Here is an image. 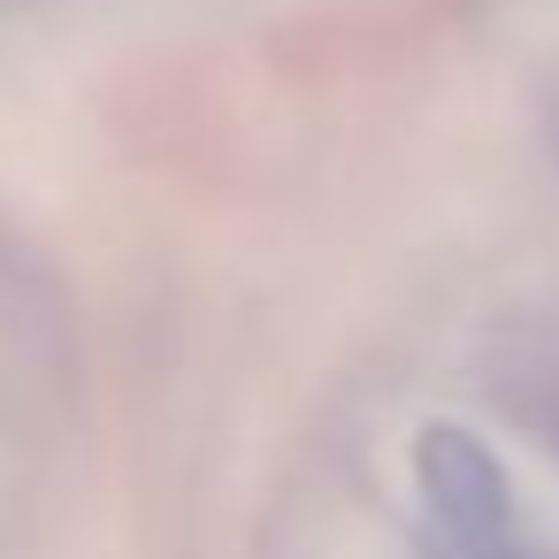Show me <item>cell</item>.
I'll return each instance as SVG.
<instances>
[{"label": "cell", "mask_w": 559, "mask_h": 559, "mask_svg": "<svg viewBox=\"0 0 559 559\" xmlns=\"http://www.w3.org/2000/svg\"><path fill=\"white\" fill-rule=\"evenodd\" d=\"M414 475H421V498L444 528V544L460 559H513V498H506V475L498 460L452 429V421H429L421 444H414Z\"/></svg>", "instance_id": "obj_1"}]
</instances>
